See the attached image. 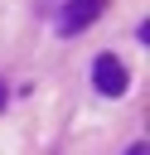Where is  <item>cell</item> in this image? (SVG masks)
I'll return each mask as SVG.
<instances>
[{
	"instance_id": "obj_1",
	"label": "cell",
	"mask_w": 150,
	"mask_h": 155,
	"mask_svg": "<svg viewBox=\"0 0 150 155\" xmlns=\"http://www.w3.org/2000/svg\"><path fill=\"white\" fill-rule=\"evenodd\" d=\"M92 87H97L102 97H126V92H131L126 63H121L116 53H97V58H92Z\"/></svg>"
},
{
	"instance_id": "obj_2",
	"label": "cell",
	"mask_w": 150,
	"mask_h": 155,
	"mask_svg": "<svg viewBox=\"0 0 150 155\" xmlns=\"http://www.w3.org/2000/svg\"><path fill=\"white\" fill-rule=\"evenodd\" d=\"M102 10H106V0H63V10H58V34H63V39L82 34Z\"/></svg>"
},
{
	"instance_id": "obj_3",
	"label": "cell",
	"mask_w": 150,
	"mask_h": 155,
	"mask_svg": "<svg viewBox=\"0 0 150 155\" xmlns=\"http://www.w3.org/2000/svg\"><path fill=\"white\" fill-rule=\"evenodd\" d=\"M126 155H150V145H145V140H135V145H126Z\"/></svg>"
},
{
	"instance_id": "obj_4",
	"label": "cell",
	"mask_w": 150,
	"mask_h": 155,
	"mask_svg": "<svg viewBox=\"0 0 150 155\" xmlns=\"http://www.w3.org/2000/svg\"><path fill=\"white\" fill-rule=\"evenodd\" d=\"M0 107H5V82H0Z\"/></svg>"
}]
</instances>
